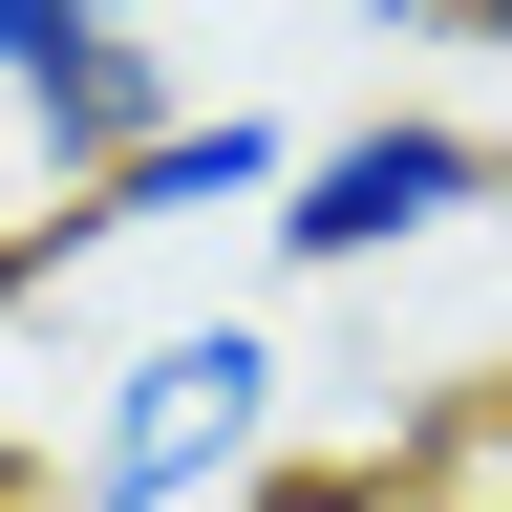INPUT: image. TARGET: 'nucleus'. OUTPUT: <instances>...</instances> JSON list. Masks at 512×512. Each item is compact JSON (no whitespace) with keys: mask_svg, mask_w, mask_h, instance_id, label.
<instances>
[{"mask_svg":"<svg viewBox=\"0 0 512 512\" xmlns=\"http://www.w3.org/2000/svg\"><path fill=\"white\" fill-rule=\"evenodd\" d=\"M278 320H150V342H128L107 384H86V470H64V491H86V512H214L235 470H256V448H278Z\"/></svg>","mask_w":512,"mask_h":512,"instance_id":"1","label":"nucleus"},{"mask_svg":"<svg viewBox=\"0 0 512 512\" xmlns=\"http://www.w3.org/2000/svg\"><path fill=\"white\" fill-rule=\"evenodd\" d=\"M470 214H512V150L470 107H342V128H299V192L256 214V256L278 278H384V256H427Z\"/></svg>","mask_w":512,"mask_h":512,"instance_id":"2","label":"nucleus"},{"mask_svg":"<svg viewBox=\"0 0 512 512\" xmlns=\"http://www.w3.org/2000/svg\"><path fill=\"white\" fill-rule=\"evenodd\" d=\"M0 128L43 192H107L128 150L192 128V64L150 43V0H0Z\"/></svg>","mask_w":512,"mask_h":512,"instance_id":"3","label":"nucleus"},{"mask_svg":"<svg viewBox=\"0 0 512 512\" xmlns=\"http://www.w3.org/2000/svg\"><path fill=\"white\" fill-rule=\"evenodd\" d=\"M278 192H299V128L278 107H192L171 150H128L107 192H64V235L107 256V235H171V214H278Z\"/></svg>","mask_w":512,"mask_h":512,"instance_id":"4","label":"nucleus"},{"mask_svg":"<svg viewBox=\"0 0 512 512\" xmlns=\"http://www.w3.org/2000/svg\"><path fill=\"white\" fill-rule=\"evenodd\" d=\"M363 43H470V0H363Z\"/></svg>","mask_w":512,"mask_h":512,"instance_id":"5","label":"nucleus"},{"mask_svg":"<svg viewBox=\"0 0 512 512\" xmlns=\"http://www.w3.org/2000/svg\"><path fill=\"white\" fill-rule=\"evenodd\" d=\"M470 43H512V0H470Z\"/></svg>","mask_w":512,"mask_h":512,"instance_id":"6","label":"nucleus"}]
</instances>
